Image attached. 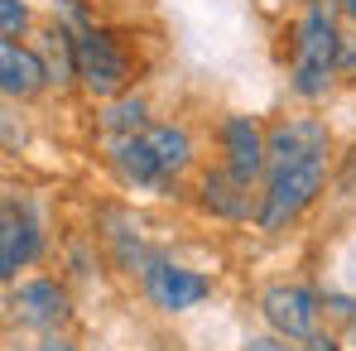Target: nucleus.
Segmentation results:
<instances>
[{"instance_id":"2eb2a0df","label":"nucleus","mask_w":356,"mask_h":351,"mask_svg":"<svg viewBox=\"0 0 356 351\" xmlns=\"http://www.w3.org/2000/svg\"><path fill=\"white\" fill-rule=\"evenodd\" d=\"M39 54H44V67H49V87L54 92H67L77 87V29H67L63 19H49L34 39H29Z\"/></svg>"},{"instance_id":"4468645a","label":"nucleus","mask_w":356,"mask_h":351,"mask_svg":"<svg viewBox=\"0 0 356 351\" xmlns=\"http://www.w3.org/2000/svg\"><path fill=\"white\" fill-rule=\"evenodd\" d=\"M197 207L217 222H255V188H245L222 164H212L197 178Z\"/></svg>"},{"instance_id":"423d86ee","label":"nucleus","mask_w":356,"mask_h":351,"mask_svg":"<svg viewBox=\"0 0 356 351\" xmlns=\"http://www.w3.org/2000/svg\"><path fill=\"white\" fill-rule=\"evenodd\" d=\"M5 318L34 337L44 332H67L72 323V293L54 275H24L15 284H5Z\"/></svg>"},{"instance_id":"7ed1b4c3","label":"nucleus","mask_w":356,"mask_h":351,"mask_svg":"<svg viewBox=\"0 0 356 351\" xmlns=\"http://www.w3.org/2000/svg\"><path fill=\"white\" fill-rule=\"evenodd\" d=\"M255 313H260L265 332H275V337H284L294 347H303L318 332H327V303H323V293L298 284V279L265 284V289L255 293Z\"/></svg>"},{"instance_id":"1a4fd4ad","label":"nucleus","mask_w":356,"mask_h":351,"mask_svg":"<svg viewBox=\"0 0 356 351\" xmlns=\"http://www.w3.org/2000/svg\"><path fill=\"white\" fill-rule=\"evenodd\" d=\"M298 159H332V125L323 116H284L270 125V164H298Z\"/></svg>"},{"instance_id":"ddd939ff","label":"nucleus","mask_w":356,"mask_h":351,"mask_svg":"<svg viewBox=\"0 0 356 351\" xmlns=\"http://www.w3.org/2000/svg\"><path fill=\"white\" fill-rule=\"evenodd\" d=\"M106 164H111V174L120 178L125 193H154V197H169V193H174V183L159 174V164H154V154L145 149L140 135L106 145Z\"/></svg>"},{"instance_id":"6ab92c4d","label":"nucleus","mask_w":356,"mask_h":351,"mask_svg":"<svg viewBox=\"0 0 356 351\" xmlns=\"http://www.w3.org/2000/svg\"><path fill=\"white\" fill-rule=\"evenodd\" d=\"M241 351H298L294 342H284V337H275V332H255V337H245Z\"/></svg>"},{"instance_id":"6e6552de","label":"nucleus","mask_w":356,"mask_h":351,"mask_svg":"<svg viewBox=\"0 0 356 351\" xmlns=\"http://www.w3.org/2000/svg\"><path fill=\"white\" fill-rule=\"evenodd\" d=\"M265 159H270V125H260L255 116H241V111L217 120V164L232 178L260 193Z\"/></svg>"},{"instance_id":"412c9836","label":"nucleus","mask_w":356,"mask_h":351,"mask_svg":"<svg viewBox=\"0 0 356 351\" xmlns=\"http://www.w3.org/2000/svg\"><path fill=\"white\" fill-rule=\"evenodd\" d=\"M298 351H342V342H337V337H332V327H327V332H318V337H308V342H303Z\"/></svg>"},{"instance_id":"f8f14e48","label":"nucleus","mask_w":356,"mask_h":351,"mask_svg":"<svg viewBox=\"0 0 356 351\" xmlns=\"http://www.w3.org/2000/svg\"><path fill=\"white\" fill-rule=\"evenodd\" d=\"M140 140H145V149L154 154V164H159V174L169 178V183H183V174L197 164V140H193V130L183 125V120H149L145 130H140Z\"/></svg>"},{"instance_id":"a211bd4d","label":"nucleus","mask_w":356,"mask_h":351,"mask_svg":"<svg viewBox=\"0 0 356 351\" xmlns=\"http://www.w3.org/2000/svg\"><path fill=\"white\" fill-rule=\"evenodd\" d=\"M337 77L342 82H356V24L342 29V58H337Z\"/></svg>"},{"instance_id":"9b49d317","label":"nucleus","mask_w":356,"mask_h":351,"mask_svg":"<svg viewBox=\"0 0 356 351\" xmlns=\"http://www.w3.org/2000/svg\"><path fill=\"white\" fill-rule=\"evenodd\" d=\"M97 240L106 250V260L116 265L120 275H140L145 260L154 250H145V231H140V217L125 212V207H106L102 212V227H97Z\"/></svg>"},{"instance_id":"20e7f679","label":"nucleus","mask_w":356,"mask_h":351,"mask_svg":"<svg viewBox=\"0 0 356 351\" xmlns=\"http://www.w3.org/2000/svg\"><path fill=\"white\" fill-rule=\"evenodd\" d=\"M130 82H135V63L125 54V44L97 19L82 24L77 29V87L102 106L120 92H130Z\"/></svg>"},{"instance_id":"f03ea898","label":"nucleus","mask_w":356,"mask_h":351,"mask_svg":"<svg viewBox=\"0 0 356 351\" xmlns=\"http://www.w3.org/2000/svg\"><path fill=\"white\" fill-rule=\"evenodd\" d=\"M332 174V159H298V164H270L255 193V231L280 236L323 197Z\"/></svg>"},{"instance_id":"f257e3e1","label":"nucleus","mask_w":356,"mask_h":351,"mask_svg":"<svg viewBox=\"0 0 356 351\" xmlns=\"http://www.w3.org/2000/svg\"><path fill=\"white\" fill-rule=\"evenodd\" d=\"M342 15L332 0L303 5L289 24V97L303 106H318L332 97L337 77V58H342Z\"/></svg>"},{"instance_id":"f3484780","label":"nucleus","mask_w":356,"mask_h":351,"mask_svg":"<svg viewBox=\"0 0 356 351\" xmlns=\"http://www.w3.org/2000/svg\"><path fill=\"white\" fill-rule=\"evenodd\" d=\"M34 10L29 0H0V39H29Z\"/></svg>"},{"instance_id":"dca6fc26","label":"nucleus","mask_w":356,"mask_h":351,"mask_svg":"<svg viewBox=\"0 0 356 351\" xmlns=\"http://www.w3.org/2000/svg\"><path fill=\"white\" fill-rule=\"evenodd\" d=\"M149 125V97L145 92H120L111 101H102V116H97V130H102V140L106 145H116V140H130V135H140Z\"/></svg>"},{"instance_id":"0eeeda50","label":"nucleus","mask_w":356,"mask_h":351,"mask_svg":"<svg viewBox=\"0 0 356 351\" xmlns=\"http://www.w3.org/2000/svg\"><path fill=\"white\" fill-rule=\"evenodd\" d=\"M44 250H49V231L39 222L34 202L5 193V202H0V279L5 284L24 279V270H34L44 260Z\"/></svg>"},{"instance_id":"9d476101","label":"nucleus","mask_w":356,"mask_h":351,"mask_svg":"<svg viewBox=\"0 0 356 351\" xmlns=\"http://www.w3.org/2000/svg\"><path fill=\"white\" fill-rule=\"evenodd\" d=\"M0 92L5 101H34L39 92H49V67L44 54L29 39H0Z\"/></svg>"},{"instance_id":"39448f33","label":"nucleus","mask_w":356,"mask_h":351,"mask_svg":"<svg viewBox=\"0 0 356 351\" xmlns=\"http://www.w3.org/2000/svg\"><path fill=\"white\" fill-rule=\"evenodd\" d=\"M135 279H140L145 303L154 313H164V318H183V313H193V308H202L212 298V275L183 265L174 255H164V250H154Z\"/></svg>"},{"instance_id":"4be33fe9","label":"nucleus","mask_w":356,"mask_h":351,"mask_svg":"<svg viewBox=\"0 0 356 351\" xmlns=\"http://www.w3.org/2000/svg\"><path fill=\"white\" fill-rule=\"evenodd\" d=\"M337 5V15H342V24H356V0H332Z\"/></svg>"},{"instance_id":"aec40b11","label":"nucleus","mask_w":356,"mask_h":351,"mask_svg":"<svg viewBox=\"0 0 356 351\" xmlns=\"http://www.w3.org/2000/svg\"><path fill=\"white\" fill-rule=\"evenodd\" d=\"M34 351H82V347H77L67 332H44V337L34 342Z\"/></svg>"},{"instance_id":"5701e85b","label":"nucleus","mask_w":356,"mask_h":351,"mask_svg":"<svg viewBox=\"0 0 356 351\" xmlns=\"http://www.w3.org/2000/svg\"><path fill=\"white\" fill-rule=\"evenodd\" d=\"M289 5H298V10H303V5H318V0H289Z\"/></svg>"}]
</instances>
